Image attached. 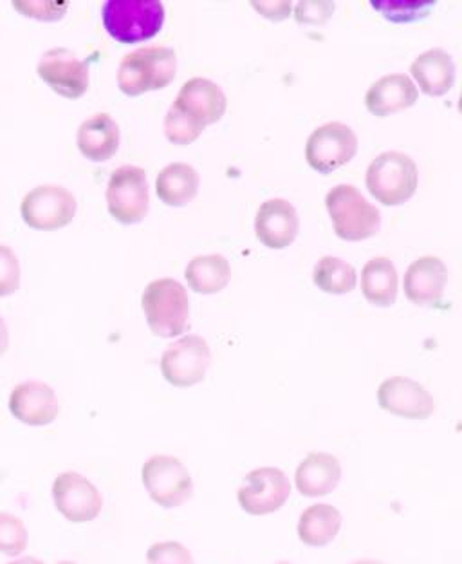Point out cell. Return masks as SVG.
<instances>
[{
	"label": "cell",
	"mask_w": 462,
	"mask_h": 564,
	"mask_svg": "<svg viewBox=\"0 0 462 564\" xmlns=\"http://www.w3.org/2000/svg\"><path fill=\"white\" fill-rule=\"evenodd\" d=\"M177 75V53L172 47L138 50L121 58L118 87L127 96H141L170 86Z\"/></svg>",
	"instance_id": "cell-1"
},
{
	"label": "cell",
	"mask_w": 462,
	"mask_h": 564,
	"mask_svg": "<svg viewBox=\"0 0 462 564\" xmlns=\"http://www.w3.org/2000/svg\"><path fill=\"white\" fill-rule=\"evenodd\" d=\"M101 19L116 42L138 44L151 41L162 31L165 8L160 0H107Z\"/></svg>",
	"instance_id": "cell-2"
},
{
	"label": "cell",
	"mask_w": 462,
	"mask_h": 564,
	"mask_svg": "<svg viewBox=\"0 0 462 564\" xmlns=\"http://www.w3.org/2000/svg\"><path fill=\"white\" fill-rule=\"evenodd\" d=\"M141 307L156 337H179L188 328L190 301L186 288L176 279L152 281L141 295Z\"/></svg>",
	"instance_id": "cell-3"
},
{
	"label": "cell",
	"mask_w": 462,
	"mask_h": 564,
	"mask_svg": "<svg viewBox=\"0 0 462 564\" xmlns=\"http://www.w3.org/2000/svg\"><path fill=\"white\" fill-rule=\"evenodd\" d=\"M326 207L334 234L343 241H365L380 232L382 214L352 185H338L327 192Z\"/></svg>",
	"instance_id": "cell-4"
},
{
	"label": "cell",
	"mask_w": 462,
	"mask_h": 564,
	"mask_svg": "<svg viewBox=\"0 0 462 564\" xmlns=\"http://www.w3.org/2000/svg\"><path fill=\"white\" fill-rule=\"evenodd\" d=\"M369 192L385 207H399L413 199L419 185L416 162L405 152H383L367 169Z\"/></svg>",
	"instance_id": "cell-5"
},
{
	"label": "cell",
	"mask_w": 462,
	"mask_h": 564,
	"mask_svg": "<svg viewBox=\"0 0 462 564\" xmlns=\"http://www.w3.org/2000/svg\"><path fill=\"white\" fill-rule=\"evenodd\" d=\"M141 481L154 503L177 509L194 496V481L182 459L166 454L152 456L141 467Z\"/></svg>",
	"instance_id": "cell-6"
},
{
	"label": "cell",
	"mask_w": 462,
	"mask_h": 564,
	"mask_svg": "<svg viewBox=\"0 0 462 564\" xmlns=\"http://www.w3.org/2000/svg\"><path fill=\"white\" fill-rule=\"evenodd\" d=\"M148 183L143 169L134 165L116 169L107 187V208L121 225H138L148 212Z\"/></svg>",
	"instance_id": "cell-7"
},
{
	"label": "cell",
	"mask_w": 462,
	"mask_h": 564,
	"mask_svg": "<svg viewBox=\"0 0 462 564\" xmlns=\"http://www.w3.org/2000/svg\"><path fill=\"white\" fill-rule=\"evenodd\" d=\"M76 197L58 185H41L25 194L21 214L25 225L42 232H53L67 227L76 216Z\"/></svg>",
	"instance_id": "cell-8"
},
{
	"label": "cell",
	"mask_w": 462,
	"mask_h": 564,
	"mask_svg": "<svg viewBox=\"0 0 462 564\" xmlns=\"http://www.w3.org/2000/svg\"><path fill=\"white\" fill-rule=\"evenodd\" d=\"M211 351L205 338L186 335L165 349L162 373L174 388H191L207 378Z\"/></svg>",
	"instance_id": "cell-9"
},
{
	"label": "cell",
	"mask_w": 462,
	"mask_h": 564,
	"mask_svg": "<svg viewBox=\"0 0 462 564\" xmlns=\"http://www.w3.org/2000/svg\"><path fill=\"white\" fill-rule=\"evenodd\" d=\"M356 152L358 137L351 127L331 121L312 131L307 140L306 160L312 171L331 174L351 162Z\"/></svg>",
	"instance_id": "cell-10"
},
{
	"label": "cell",
	"mask_w": 462,
	"mask_h": 564,
	"mask_svg": "<svg viewBox=\"0 0 462 564\" xmlns=\"http://www.w3.org/2000/svg\"><path fill=\"white\" fill-rule=\"evenodd\" d=\"M292 494V484L284 470L261 467L248 474L237 492V499L246 514L267 516L286 505Z\"/></svg>",
	"instance_id": "cell-11"
},
{
	"label": "cell",
	"mask_w": 462,
	"mask_h": 564,
	"mask_svg": "<svg viewBox=\"0 0 462 564\" xmlns=\"http://www.w3.org/2000/svg\"><path fill=\"white\" fill-rule=\"evenodd\" d=\"M36 73L56 95L67 100H78L89 89V64L66 47L46 51Z\"/></svg>",
	"instance_id": "cell-12"
},
{
	"label": "cell",
	"mask_w": 462,
	"mask_h": 564,
	"mask_svg": "<svg viewBox=\"0 0 462 564\" xmlns=\"http://www.w3.org/2000/svg\"><path fill=\"white\" fill-rule=\"evenodd\" d=\"M56 509L70 523H89L103 509L100 490L78 473H64L53 484Z\"/></svg>",
	"instance_id": "cell-13"
},
{
	"label": "cell",
	"mask_w": 462,
	"mask_h": 564,
	"mask_svg": "<svg viewBox=\"0 0 462 564\" xmlns=\"http://www.w3.org/2000/svg\"><path fill=\"white\" fill-rule=\"evenodd\" d=\"M383 411L408 420H427L436 411V400L427 388L407 377L387 378L377 389Z\"/></svg>",
	"instance_id": "cell-14"
},
{
	"label": "cell",
	"mask_w": 462,
	"mask_h": 564,
	"mask_svg": "<svg viewBox=\"0 0 462 564\" xmlns=\"http://www.w3.org/2000/svg\"><path fill=\"white\" fill-rule=\"evenodd\" d=\"M300 230L297 208L286 199H270L256 212L255 234L264 247L284 250L293 245Z\"/></svg>",
	"instance_id": "cell-15"
},
{
	"label": "cell",
	"mask_w": 462,
	"mask_h": 564,
	"mask_svg": "<svg viewBox=\"0 0 462 564\" xmlns=\"http://www.w3.org/2000/svg\"><path fill=\"white\" fill-rule=\"evenodd\" d=\"M10 411L16 420L31 427H44L55 422L61 403L55 391L44 382H22L11 391Z\"/></svg>",
	"instance_id": "cell-16"
},
{
	"label": "cell",
	"mask_w": 462,
	"mask_h": 564,
	"mask_svg": "<svg viewBox=\"0 0 462 564\" xmlns=\"http://www.w3.org/2000/svg\"><path fill=\"white\" fill-rule=\"evenodd\" d=\"M174 106L199 126H213L224 117L228 98L221 87L207 78H191L182 87Z\"/></svg>",
	"instance_id": "cell-17"
},
{
	"label": "cell",
	"mask_w": 462,
	"mask_h": 564,
	"mask_svg": "<svg viewBox=\"0 0 462 564\" xmlns=\"http://www.w3.org/2000/svg\"><path fill=\"white\" fill-rule=\"evenodd\" d=\"M448 284V268L433 256L417 259L405 273V295L416 306H436L441 303Z\"/></svg>",
	"instance_id": "cell-18"
},
{
	"label": "cell",
	"mask_w": 462,
	"mask_h": 564,
	"mask_svg": "<svg viewBox=\"0 0 462 564\" xmlns=\"http://www.w3.org/2000/svg\"><path fill=\"white\" fill-rule=\"evenodd\" d=\"M416 84L403 73L383 76L365 95V107L372 117L387 118L407 111L417 101Z\"/></svg>",
	"instance_id": "cell-19"
},
{
	"label": "cell",
	"mask_w": 462,
	"mask_h": 564,
	"mask_svg": "<svg viewBox=\"0 0 462 564\" xmlns=\"http://www.w3.org/2000/svg\"><path fill=\"white\" fill-rule=\"evenodd\" d=\"M342 479V465L329 453H309L298 465L295 484L306 498H322L337 489Z\"/></svg>",
	"instance_id": "cell-20"
},
{
	"label": "cell",
	"mask_w": 462,
	"mask_h": 564,
	"mask_svg": "<svg viewBox=\"0 0 462 564\" xmlns=\"http://www.w3.org/2000/svg\"><path fill=\"white\" fill-rule=\"evenodd\" d=\"M76 145L87 160L107 162L120 149V126L107 112L95 115L76 132Z\"/></svg>",
	"instance_id": "cell-21"
},
{
	"label": "cell",
	"mask_w": 462,
	"mask_h": 564,
	"mask_svg": "<svg viewBox=\"0 0 462 564\" xmlns=\"http://www.w3.org/2000/svg\"><path fill=\"white\" fill-rule=\"evenodd\" d=\"M410 73L419 82L425 95L439 98L452 91L455 84V64L448 51L436 47L417 56L410 66Z\"/></svg>",
	"instance_id": "cell-22"
},
{
	"label": "cell",
	"mask_w": 462,
	"mask_h": 564,
	"mask_svg": "<svg viewBox=\"0 0 462 564\" xmlns=\"http://www.w3.org/2000/svg\"><path fill=\"white\" fill-rule=\"evenodd\" d=\"M199 172L188 163H170L156 180L157 197L168 207H185L199 192Z\"/></svg>",
	"instance_id": "cell-23"
},
{
	"label": "cell",
	"mask_w": 462,
	"mask_h": 564,
	"mask_svg": "<svg viewBox=\"0 0 462 564\" xmlns=\"http://www.w3.org/2000/svg\"><path fill=\"white\" fill-rule=\"evenodd\" d=\"M342 529V514L332 505L318 503L304 510L298 521V538L307 546H327Z\"/></svg>",
	"instance_id": "cell-24"
},
{
	"label": "cell",
	"mask_w": 462,
	"mask_h": 564,
	"mask_svg": "<svg viewBox=\"0 0 462 564\" xmlns=\"http://www.w3.org/2000/svg\"><path fill=\"white\" fill-rule=\"evenodd\" d=\"M397 286H399L397 270L391 259L374 258L363 268V297L374 306H393L397 299Z\"/></svg>",
	"instance_id": "cell-25"
},
{
	"label": "cell",
	"mask_w": 462,
	"mask_h": 564,
	"mask_svg": "<svg viewBox=\"0 0 462 564\" xmlns=\"http://www.w3.org/2000/svg\"><path fill=\"white\" fill-rule=\"evenodd\" d=\"M185 279L188 286L201 295H213L228 286L231 279V267L227 258L221 253L199 256L191 259L185 270Z\"/></svg>",
	"instance_id": "cell-26"
},
{
	"label": "cell",
	"mask_w": 462,
	"mask_h": 564,
	"mask_svg": "<svg viewBox=\"0 0 462 564\" xmlns=\"http://www.w3.org/2000/svg\"><path fill=\"white\" fill-rule=\"evenodd\" d=\"M312 281L323 293L345 295L358 284L356 268L338 258H322L315 267Z\"/></svg>",
	"instance_id": "cell-27"
},
{
	"label": "cell",
	"mask_w": 462,
	"mask_h": 564,
	"mask_svg": "<svg viewBox=\"0 0 462 564\" xmlns=\"http://www.w3.org/2000/svg\"><path fill=\"white\" fill-rule=\"evenodd\" d=\"M372 8L393 24H414L422 21L438 6L436 0H372Z\"/></svg>",
	"instance_id": "cell-28"
},
{
	"label": "cell",
	"mask_w": 462,
	"mask_h": 564,
	"mask_svg": "<svg viewBox=\"0 0 462 564\" xmlns=\"http://www.w3.org/2000/svg\"><path fill=\"white\" fill-rule=\"evenodd\" d=\"M207 127L199 126L197 121L186 117L172 104L170 111L165 117V137L174 145H190L197 138L201 137Z\"/></svg>",
	"instance_id": "cell-29"
},
{
	"label": "cell",
	"mask_w": 462,
	"mask_h": 564,
	"mask_svg": "<svg viewBox=\"0 0 462 564\" xmlns=\"http://www.w3.org/2000/svg\"><path fill=\"white\" fill-rule=\"evenodd\" d=\"M28 549V529L16 516L0 512V554L16 557Z\"/></svg>",
	"instance_id": "cell-30"
},
{
	"label": "cell",
	"mask_w": 462,
	"mask_h": 564,
	"mask_svg": "<svg viewBox=\"0 0 462 564\" xmlns=\"http://www.w3.org/2000/svg\"><path fill=\"white\" fill-rule=\"evenodd\" d=\"M21 288V262L15 252L0 245V297L13 295Z\"/></svg>",
	"instance_id": "cell-31"
},
{
	"label": "cell",
	"mask_w": 462,
	"mask_h": 564,
	"mask_svg": "<svg viewBox=\"0 0 462 564\" xmlns=\"http://www.w3.org/2000/svg\"><path fill=\"white\" fill-rule=\"evenodd\" d=\"M146 564H196L190 550L177 541L152 544L146 552Z\"/></svg>",
	"instance_id": "cell-32"
},
{
	"label": "cell",
	"mask_w": 462,
	"mask_h": 564,
	"mask_svg": "<svg viewBox=\"0 0 462 564\" xmlns=\"http://www.w3.org/2000/svg\"><path fill=\"white\" fill-rule=\"evenodd\" d=\"M15 10L22 15L36 19L42 22H56L61 21L62 17L67 13V2H21L16 0L13 2Z\"/></svg>",
	"instance_id": "cell-33"
},
{
	"label": "cell",
	"mask_w": 462,
	"mask_h": 564,
	"mask_svg": "<svg viewBox=\"0 0 462 564\" xmlns=\"http://www.w3.org/2000/svg\"><path fill=\"white\" fill-rule=\"evenodd\" d=\"M334 13V2H298L295 17L298 24L322 25L331 19Z\"/></svg>",
	"instance_id": "cell-34"
},
{
	"label": "cell",
	"mask_w": 462,
	"mask_h": 564,
	"mask_svg": "<svg viewBox=\"0 0 462 564\" xmlns=\"http://www.w3.org/2000/svg\"><path fill=\"white\" fill-rule=\"evenodd\" d=\"M252 6L273 22L284 21L292 13V2H252Z\"/></svg>",
	"instance_id": "cell-35"
},
{
	"label": "cell",
	"mask_w": 462,
	"mask_h": 564,
	"mask_svg": "<svg viewBox=\"0 0 462 564\" xmlns=\"http://www.w3.org/2000/svg\"><path fill=\"white\" fill-rule=\"evenodd\" d=\"M10 348V333L6 326L4 318L0 317V357Z\"/></svg>",
	"instance_id": "cell-36"
},
{
	"label": "cell",
	"mask_w": 462,
	"mask_h": 564,
	"mask_svg": "<svg viewBox=\"0 0 462 564\" xmlns=\"http://www.w3.org/2000/svg\"><path fill=\"white\" fill-rule=\"evenodd\" d=\"M10 564H44V561L36 560V557H22V560L13 561Z\"/></svg>",
	"instance_id": "cell-37"
},
{
	"label": "cell",
	"mask_w": 462,
	"mask_h": 564,
	"mask_svg": "<svg viewBox=\"0 0 462 564\" xmlns=\"http://www.w3.org/2000/svg\"><path fill=\"white\" fill-rule=\"evenodd\" d=\"M352 564H383V563H380V561H376V560H362V561H356V563H352Z\"/></svg>",
	"instance_id": "cell-38"
},
{
	"label": "cell",
	"mask_w": 462,
	"mask_h": 564,
	"mask_svg": "<svg viewBox=\"0 0 462 564\" xmlns=\"http://www.w3.org/2000/svg\"><path fill=\"white\" fill-rule=\"evenodd\" d=\"M56 564H76V563H73V561H62V563H56Z\"/></svg>",
	"instance_id": "cell-39"
},
{
	"label": "cell",
	"mask_w": 462,
	"mask_h": 564,
	"mask_svg": "<svg viewBox=\"0 0 462 564\" xmlns=\"http://www.w3.org/2000/svg\"><path fill=\"white\" fill-rule=\"evenodd\" d=\"M277 564H293V563H286V561H282V563H277Z\"/></svg>",
	"instance_id": "cell-40"
}]
</instances>
